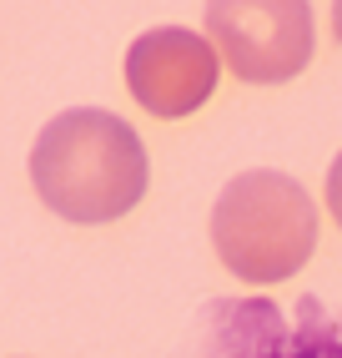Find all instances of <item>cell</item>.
<instances>
[{"label":"cell","instance_id":"cell-3","mask_svg":"<svg viewBox=\"0 0 342 358\" xmlns=\"http://www.w3.org/2000/svg\"><path fill=\"white\" fill-rule=\"evenodd\" d=\"M202 20L216 56L247 86H282L317 51L307 0H207Z\"/></svg>","mask_w":342,"mask_h":358},{"label":"cell","instance_id":"cell-4","mask_svg":"<svg viewBox=\"0 0 342 358\" xmlns=\"http://www.w3.org/2000/svg\"><path fill=\"white\" fill-rule=\"evenodd\" d=\"M197 358H342V318L302 303L287 318L277 303H216L202 313Z\"/></svg>","mask_w":342,"mask_h":358},{"label":"cell","instance_id":"cell-5","mask_svg":"<svg viewBox=\"0 0 342 358\" xmlns=\"http://www.w3.org/2000/svg\"><path fill=\"white\" fill-rule=\"evenodd\" d=\"M216 45L186 26H156L131 41L126 86L151 116H191L216 91Z\"/></svg>","mask_w":342,"mask_h":358},{"label":"cell","instance_id":"cell-6","mask_svg":"<svg viewBox=\"0 0 342 358\" xmlns=\"http://www.w3.org/2000/svg\"><path fill=\"white\" fill-rule=\"evenodd\" d=\"M327 212H332L337 227H342V152H337L332 166H327Z\"/></svg>","mask_w":342,"mask_h":358},{"label":"cell","instance_id":"cell-7","mask_svg":"<svg viewBox=\"0 0 342 358\" xmlns=\"http://www.w3.org/2000/svg\"><path fill=\"white\" fill-rule=\"evenodd\" d=\"M332 36L342 41V0H332Z\"/></svg>","mask_w":342,"mask_h":358},{"label":"cell","instance_id":"cell-1","mask_svg":"<svg viewBox=\"0 0 342 358\" xmlns=\"http://www.w3.org/2000/svg\"><path fill=\"white\" fill-rule=\"evenodd\" d=\"M146 147L101 106H70L40 127L31 147L36 197L66 222H116L146 197Z\"/></svg>","mask_w":342,"mask_h":358},{"label":"cell","instance_id":"cell-2","mask_svg":"<svg viewBox=\"0 0 342 358\" xmlns=\"http://www.w3.org/2000/svg\"><path fill=\"white\" fill-rule=\"evenodd\" d=\"M211 248L241 282H282L317 248V207L307 187L272 166L237 172L211 207Z\"/></svg>","mask_w":342,"mask_h":358}]
</instances>
